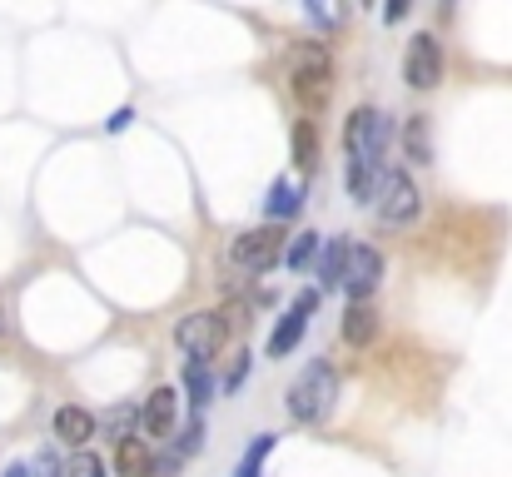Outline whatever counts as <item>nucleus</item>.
I'll list each match as a JSON object with an SVG mask.
<instances>
[{
  "label": "nucleus",
  "mask_w": 512,
  "mask_h": 477,
  "mask_svg": "<svg viewBox=\"0 0 512 477\" xmlns=\"http://www.w3.org/2000/svg\"><path fill=\"white\" fill-rule=\"evenodd\" d=\"M289 90L309 110L329 105V95H334V60H329V50L319 40H304V45L289 50Z\"/></svg>",
  "instance_id": "1"
},
{
  "label": "nucleus",
  "mask_w": 512,
  "mask_h": 477,
  "mask_svg": "<svg viewBox=\"0 0 512 477\" xmlns=\"http://www.w3.org/2000/svg\"><path fill=\"white\" fill-rule=\"evenodd\" d=\"M334 398H339V373H334V363H309L299 378H294V388H289V418L294 423H324L329 418V408H334Z\"/></svg>",
  "instance_id": "2"
},
{
  "label": "nucleus",
  "mask_w": 512,
  "mask_h": 477,
  "mask_svg": "<svg viewBox=\"0 0 512 477\" xmlns=\"http://www.w3.org/2000/svg\"><path fill=\"white\" fill-rule=\"evenodd\" d=\"M388 145H393V125H388V115H383V110L358 105V110L343 120V155H358V159L383 164Z\"/></svg>",
  "instance_id": "3"
},
{
  "label": "nucleus",
  "mask_w": 512,
  "mask_h": 477,
  "mask_svg": "<svg viewBox=\"0 0 512 477\" xmlns=\"http://www.w3.org/2000/svg\"><path fill=\"white\" fill-rule=\"evenodd\" d=\"M373 204H378V219L398 229V224H413V219H418L423 194H418V184H413L403 169H383V179H378V189H373Z\"/></svg>",
  "instance_id": "4"
},
{
  "label": "nucleus",
  "mask_w": 512,
  "mask_h": 477,
  "mask_svg": "<svg viewBox=\"0 0 512 477\" xmlns=\"http://www.w3.org/2000/svg\"><path fill=\"white\" fill-rule=\"evenodd\" d=\"M403 80H408V90H438V85H443V45H438V35L418 30V35L408 40Z\"/></svg>",
  "instance_id": "5"
},
{
  "label": "nucleus",
  "mask_w": 512,
  "mask_h": 477,
  "mask_svg": "<svg viewBox=\"0 0 512 477\" xmlns=\"http://www.w3.org/2000/svg\"><path fill=\"white\" fill-rule=\"evenodd\" d=\"M284 249H289L284 229L279 224H264V229H249V234L234 239V264L249 269V274H259V269H274L284 259Z\"/></svg>",
  "instance_id": "6"
},
{
  "label": "nucleus",
  "mask_w": 512,
  "mask_h": 477,
  "mask_svg": "<svg viewBox=\"0 0 512 477\" xmlns=\"http://www.w3.org/2000/svg\"><path fill=\"white\" fill-rule=\"evenodd\" d=\"M174 343H179L189 358L209 363V358L219 353V343H224V318L219 314H184L174 323Z\"/></svg>",
  "instance_id": "7"
},
{
  "label": "nucleus",
  "mask_w": 512,
  "mask_h": 477,
  "mask_svg": "<svg viewBox=\"0 0 512 477\" xmlns=\"http://www.w3.org/2000/svg\"><path fill=\"white\" fill-rule=\"evenodd\" d=\"M378 279H383V254L368 249V244H353L348 249V264H343V279H339V289H348V304L353 299H368L378 289Z\"/></svg>",
  "instance_id": "8"
},
{
  "label": "nucleus",
  "mask_w": 512,
  "mask_h": 477,
  "mask_svg": "<svg viewBox=\"0 0 512 477\" xmlns=\"http://www.w3.org/2000/svg\"><path fill=\"white\" fill-rule=\"evenodd\" d=\"M314 309H319V294H314V289L294 299V309L279 318V328L269 333V358H289V353L299 348V338H304V328H309Z\"/></svg>",
  "instance_id": "9"
},
{
  "label": "nucleus",
  "mask_w": 512,
  "mask_h": 477,
  "mask_svg": "<svg viewBox=\"0 0 512 477\" xmlns=\"http://www.w3.org/2000/svg\"><path fill=\"white\" fill-rule=\"evenodd\" d=\"M115 473L120 477H155V448L150 438H120L115 443Z\"/></svg>",
  "instance_id": "10"
},
{
  "label": "nucleus",
  "mask_w": 512,
  "mask_h": 477,
  "mask_svg": "<svg viewBox=\"0 0 512 477\" xmlns=\"http://www.w3.org/2000/svg\"><path fill=\"white\" fill-rule=\"evenodd\" d=\"M343 343L348 348H368L373 338H378V309L368 304V299H353L348 309H343Z\"/></svg>",
  "instance_id": "11"
},
{
  "label": "nucleus",
  "mask_w": 512,
  "mask_h": 477,
  "mask_svg": "<svg viewBox=\"0 0 512 477\" xmlns=\"http://www.w3.org/2000/svg\"><path fill=\"white\" fill-rule=\"evenodd\" d=\"M174 408H179V393L174 388H155L150 398H145V408H140V423H145V433L150 438H165L174 428Z\"/></svg>",
  "instance_id": "12"
},
{
  "label": "nucleus",
  "mask_w": 512,
  "mask_h": 477,
  "mask_svg": "<svg viewBox=\"0 0 512 477\" xmlns=\"http://www.w3.org/2000/svg\"><path fill=\"white\" fill-rule=\"evenodd\" d=\"M55 438H60L65 448H85V443L95 438V418H90L85 408H75V403H65V408L55 413Z\"/></svg>",
  "instance_id": "13"
},
{
  "label": "nucleus",
  "mask_w": 512,
  "mask_h": 477,
  "mask_svg": "<svg viewBox=\"0 0 512 477\" xmlns=\"http://www.w3.org/2000/svg\"><path fill=\"white\" fill-rule=\"evenodd\" d=\"M319 254H324V239L309 229V234H294V239H289V249H284V264H289L294 274H309V269L319 264Z\"/></svg>",
  "instance_id": "14"
},
{
  "label": "nucleus",
  "mask_w": 512,
  "mask_h": 477,
  "mask_svg": "<svg viewBox=\"0 0 512 477\" xmlns=\"http://www.w3.org/2000/svg\"><path fill=\"white\" fill-rule=\"evenodd\" d=\"M403 150L413 164H433V135H428V115H408L403 125Z\"/></svg>",
  "instance_id": "15"
},
{
  "label": "nucleus",
  "mask_w": 512,
  "mask_h": 477,
  "mask_svg": "<svg viewBox=\"0 0 512 477\" xmlns=\"http://www.w3.org/2000/svg\"><path fill=\"white\" fill-rule=\"evenodd\" d=\"M264 214H269V224L294 219V214H299V189H294L289 179H279V184L269 189V199H264Z\"/></svg>",
  "instance_id": "16"
},
{
  "label": "nucleus",
  "mask_w": 512,
  "mask_h": 477,
  "mask_svg": "<svg viewBox=\"0 0 512 477\" xmlns=\"http://www.w3.org/2000/svg\"><path fill=\"white\" fill-rule=\"evenodd\" d=\"M294 164L304 174H314V164H319V130H314V120H299L294 125Z\"/></svg>",
  "instance_id": "17"
},
{
  "label": "nucleus",
  "mask_w": 512,
  "mask_h": 477,
  "mask_svg": "<svg viewBox=\"0 0 512 477\" xmlns=\"http://www.w3.org/2000/svg\"><path fill=\"white\" fill-rule=\"evenodd\" d=\"M348 239H334L324 254H319V269H324V289H339V279H343V264H348Z\"/></svg>",
  "instance_id": "18"
},
{
  "label": "nucleus",
  "mask_w": 512,
  "mask_h": 477,
  "mask_svg": "<svg viewBox=\"0 0 512 477\" xmlns=\"http://www.w3.org/2000/svg\"><path fill=\"white\" fill-rule=\"evenodd\" d=\"M184 393H189V403H194V408H204V403H209V363H199V358H189V363H184Z\"/></svg>",
  "instance_id": "19"
},
{
  "label": "nucleus",
  "mask_w": 512,
  "mask_h": 477,
  "mask_svg": "<svg viewBox=\"0 0 512 477\" xmlns=\"http://www.w3.org/2000/svg\"><path fill=\"white\" fill-rule=\"evenodd\" d=\"M274 443H279L274 433H259V438H254V448L244 453V463H239V473H234V477H259V468H264V458L274 453Z\"/></svg>",
  "instance_id": "20"
},
{
  "label": "nucleus",
  "mask_w": 512,
  "mask_h": 477,
  "mask_svg": "<svg viewBox=\"0 0 512 477\" xmlns=\"http://www.w3.org/2000/svg\"><path fill=\"white\" fill-rule=\"evenodd\" d=\"M65 477H100V458H90V453H80L70 468H65Z\"/></svg>",
  "instance_id": "21"
},
{
  "label": "nucleus",
  "mask_w": 512,
  "mask_h": 477,
  "mask_svg": "<svg viewBox=\"0 0 512 477\" xmlns=\"http://www.w3.org/2000/svg\"><path fill=\"white\" fill-rule=\"evenodd\" d=\"M130 423H135V408H120V413L110 418V433H115V438H130Z\"/></svg>",
  "instance_id": "22"
},
{
  "label": "nucleus",
  "mask_w": 512,
  "mask_h": 477,
  "mask_svg": "<svg viewBox=\"0 0 512 477\" xmlns=\"http://www.w3.org/2000/svg\"><path fill=\"white\" fill-rule=\"evenodd\" d=\"M408 10H413V0H383V20H388V25H398Z\"/></svg>",
  "instance_id": "23"
},
{
  "label": "nucleus",
  "mask_w": 512,
  "mask_h": 477,
  "mask_svg": "<svg viewBox=\"0 0 512 477\" xmlns=\"http://www.w3.org/2000/svg\"><path fill=\"white\" fill-rule=\"evenodd\" d=\"M199 448H204V428H199V423H189V433H184L179 453H199Z\"/></svg>",
  "instance_id": "24"
},
{
  "label": "nucleus",
  "mask_w": 512,
  "mask_h": 477,
  "mask_svg": "<svg viewBox=\"0 0 512 477\" xmlns=\"http://www.w3.org/2000/svg\"><path fill=\"white\" fill-rule=\"evenodd\" d=\"M244 373H249V358H234V368L224 373V388H239V383H244Z\"/></svg>",
  "instance_id": "25"
},
{
  "label": "nucleus",
  "mask_w": 512,
  "mask_h": 477,
  "mask_svg": "<svg viewBox=\"0 0 512 477\" xmlns=\"http://www.w3.org/2000/svg\"><path fill=\"white\" fill-rule=\"evenodd\" d=\"M130 120H135V115H130V110H120V115H115V120H110V125H105V130H110V135H120V130H125V125H130Z\"/></svg>",
  "instance_id": "26"
},
{
  "label": "nucleus",
  "mask_w": 512,
  "mask_h": 477,
  "mask_svg": "<svg viewBox=\"0 0 512 477\" xmlns=\"http://www.w3.org/2000/svg\"><path fill=\"white\" fill-rule=\"evenodd\" d=\"M5 477H30V468H25V463H15V468H5Z\"/></svg>",
  "instance_id": "27"
},
{
  "label": "nucleus",
  "mask_w": 512,
  "mask_h": 477,
  "mask_svg": "<svg viewBox=\"0 0 512 477\" xmlns=\"http://www.w3.org/2000/svg\"><path fill=\"white\" fill-rule=\"evenodd\" d=\"M443 5H453V0H443Z\"/></svg>",
  "instance_id": "28"
}]
</instances>
